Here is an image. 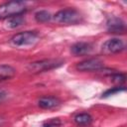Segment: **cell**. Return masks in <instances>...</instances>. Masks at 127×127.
I'll list each match as a JSON object with an SVG mask.
<instances>
[{"instance_id": "11", "label": "cell", "mask_w": 127, "mask_h": 127, "mask_svg": "<svg viewBox=\"0 0 127 127\" xmlns=\"http://www.w3.org/2000/svg\"><path fill=\"white\" fill-rule=\"evenodd\" d=\"M25 22V19L22 15H16L13 17H10L8 19H6V27L9 29H15L18 28L20 26H22Z\"/></svg>"}, {"instance_id": "13", "label": "cell", "mask_w": 127, "mask_h": 127, "mask_svg": "<svg viewBox=\"0 0 127 127\" xmlns=\"http://www.w3.org/2000/svg\"><path fill=\"white\" fill-rule=\"evenodd\" d=\"M35 19L39 23H47L52 19V15L46 10H41L35 14Z\"/></svg>"}, {"instance_id": "16", "label": "cell", "mask_w": 127, "mask_h": 127, "mask_svg": "<svg viewBox=\"0 0 127 127\" xmlns=\"http://www.w3.org/2000/svg\"><path fill=\"white\" fill-rule=\"evenodd\" d=\"M61 124V122L58 120V119H52L51 121L47 122L44 127H59V125Z\"/></svg>"}, {"instance_id": "9", "label": "cell", "mask_w": 127, "mask_h": 127, "mask_svg": "<svg viewBox=\"0 0 127 127\" xmlns=\"http://www.w3.org/2000/svg\"><path fill=\"white\" fill-rule=\"evenodd\" d=\"M61 103L60 99L55 96H43L38 100L39 107L43 109H52L59 106Z\"/></svg>"}, {"instance_id": "7", "label": "cell", "mask_w": 127, "mask_h": 127, "mask_svg": "<svg viewBox=\"0 0 127 127\" xmlns=\"http://www.w3.org/2000/svg\"><path fill=\"white\" fill-rule=\"evenodd\" d=\"M92 51V45L87 42H78L75 43L71 48L70 52L73 56L79 57V56H85L88 55Z\"/></svg>"}, {"instance_id": "17", "label": "cell", "mask_w": 127, "mask_h": 127, "mask_svg": "<svg viewBox=\"0 0 127 127\" xmlns=\"http://www.w3.org/2000/svg\"><path fill=\"white\" fill-rule=\"evenodd\" d=\"M6 98V93L3 90H0V103H2Z\"/></svg>"}, {"instance_id": "4", "label": "cell", "mask_w": 127, "mask_h": 127, "mask_svg": "<svg viewBox=\"0 0 127 127\" xmlns=\"http://www.w3.org/2000/svg\"><path fill=\"white\" fill-rule=\"evenodd\" d=\"M54 20L63 25H75L81 21V15L75 9H64L55 14Z\"/></svg>"}, {"instance_id": "8", "label": "cell", "mask_w": 127, "mask_h": 127, "mask_svg": "<svg viewBox=\"0 0 127 127\" xmlns=\"http://www.w3.org/2000/svg\"><path fill=\"white\" fill-rule=\"evenodd\" d=\"M107 30L110 33L114 34H119V33H124L125 31V24L124 22L117 17H111L107 21Z\"/></svg>"}, {"instance_id": "2", "label": "cell", "mask_w": 127, "mask_h": 127, "mask_svg": "<svg viewBox=\"0 0 127 127\" xmlns=\"http://www.w3.org/2000/svg\"><path fill=\"white\" fill-rule=\"evenodd\" d=\"M39 39L38 33L35 31H25L15 34L11 40L10 43L15 48H25L29 46H33Z\"/></svg>"}, {"instance_id": "6", "label": "cell", "mask_w": 127, "mask_h": 127, "mask_svg": "<svg viewBox=\"0 0 127 127\" xmlns=\"http://www.w3.org/2000/svg\"><path fill=\"white\" fill-rule=\"evenodd\" d=\"M124 49H125L124 42L120 39H117V38L109 39L106 42H104L102 45V52L106 55L118 54V53L122 52Z\"/></svg>"}, {"instance_id": "10", "label": "cell", "mask_w": 127, "mask_h": 127, "mask_svg": "<svg viewBox=\"0 0 127 127\" xmlns=\"http://www.w3.org/2000/svg\"><path fill=\"white\" fill-rule=\"evenodd\" d=\"M16 73V69L8 64H1L0 65V81L9 79L13 77Z\"/></svg>"}, {"instance_id": "1", "label": "cell", "mask_w": 127, "mask_h": 127, "mask_svg": "<svg viewBox=\"0 0 127 127\" xmlns=\"http://www.w3.org/2000/svg\"><path fill=\"white\" fill-rule=\"evenodd\" d=\"M64 63V62L60 59H46V60H41V61L31 63L28 65L27 69L31 73H40V72H44V71L57 68L63 65Z\"/></svg>"}, {"instance_id": "12", "label": "cell", "mask_w": 127, "mask_h": 127, "mask_svg": "<svg viewBox=\"0 0 127 127\" xmlns=\"http://www.w3.org/2000/svg\"><path fill=\"white\" fill-rule=\"evenodd\" d=\"M92 117L88 113H78L74 116V122L78 126H87L91 123Z\"/></svg>"}, {"instance_id": "5", "label": "cell", "mask_w": 127, "mask_h": 127, "mask_svg": "<svg viewBox=\"0 0 127 127\" xmlns=\"http://www.w3.org/2000/svg\"><path fill=\"white\" fill-rule=\"evenodd\" d=\"M103 62L98 58L87 59L82 62H79L76 64V69L79 71H98L103 67Z\"/></svg>"}, {"instance_id": "14", "label": "cell", "mask_w": 127, "mask_h": 127, "mask_svg": "<svg viewBox=\"0 0 127 127\" xmlns=\"http://www.w3.org/2000/svg\"><path fill=\"white\" fill-rule=\"evenodd\" d=\"M110 76H111V78L113 79V81H114V82H117V83H122V82H124L125 79H126L125 74L120 73V72H118V71L113 72Z\"/></svg>"}, {"instance_id": "3", "label": "cell", "mask_w": 127, "mask_h": 127, "mask_svg": "<svg viewBox=\"0 0 127 127\" xmlns=\"http://www.w3.org/2000/svg\"><path fill=\"white\" fill-rule=\"evenodd\" d=\"M26 11V4L22 1H9L0 5V20L8 19L16 15H22Z\"/></svg>"}, {"instance_id": "15", "label": "cell", "mask_w": 127, "mask_h": 127, "mask_svg": "<svg viewBox=\"0 0 127 127\" xmlns=\"http://www.w3.org/2000/svg\"><path fill=\"white\" fill-rule=\"evenodd\" d=\"M120 91H125V87H121V86H119V87H113V88H111V89H108L104 94H103V96H109V95H113L114 93H117V92H120Z\"/></svg>"}]
</instances>
